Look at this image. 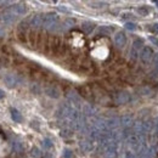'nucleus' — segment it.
Returning a JSON list of instances; mask_svg holds the SVG:
<instances>
[{
	"instance_id": "nucleus-37",
	"label": "nucleus",
	"mask_w": 158,
	"mask_h": 158,
	"mask_svg": "<svg viewBox=\"0 0 158 158\" xmlns=\"http://www.w3.org/2000/svg\"><path fill=\"white\" fill-rule=\"evenodd\" d=\"M4 96H5V93H4V91H2V90H1V89H0V100L2 99V98H4Z\"/></svg>"
},
{
	"instance_id": "nucleus-38",
	"label": "nucleus",
	"mask_w": 158,
	"mask_h": 158,
	"mask_svg": "<svg viewBox=\"0 0 158 158\" xmlns=\"http://www.w3.org/2000/svg\"><path fill=\"white\" fill-rule=\"evenodd\" d=\"M151 40H153V43H156V44H158V40H156V39H152V38H151Z\"/></svg>"
},
{
	"instance_id": "nucleus-10",
	"label": "nucleus",
	"mask_w": 158,
	"mask_h": 158,
	"mask_svg": "<svg viewBox=\"0 0 158 158\" xmlns=\"http://www.w3.org/2000/svg\"><path fill=\"white\" fill-rule=\"evenodd\" d=\"M113 40H114V45L117 48L123 49L125 46V44H127V35H125L124 32H118V33H116Z\"/></svg>"
},
{
	"instance_id": "nucleus-13",
	"label": "nucleus",
	"mask_w": 158,
	"mask_h": 158,
	"mask_svg": "<svg viewBox=\"0 0 158 158\" xmlns=\"http://www.w3.org/2000/svg\"><path fill=\"white\" fill-rule=\"evenodd\" d=\"M80 29L83 31L84 34H90V33L95 29V23H93V22H90V21H85V22L81 23Z\"/></svg>"
},
{
	"instance_id": "nucleus-9",
	"label": "nucleus",
	"mask_w": 158,
	"mask_h": 158,
	"mask_svg": "<svg viewBox=\"0 0 158 158\" xmlns=\"http://www.w3.org/2000/svg\"><path fill=\"white\" fill-rule=\"evenodd\" d=\"M16 16H21V15H26L27 11H28V7L24 2H19V4H15L14 6H11L10 9Z\"/></svg>"
},
{
	"instance_id": "nucleus-4",
	"label": "nucleus",
	"mask_w": 158,
	"mask_h": 158,
	"mask_svg": "<svg viewBox=\"0 0 158 158\" xmlns=\"http://www.w3.org/2000/svg\"><path fill=\"white\" fill-rule=\"evenodd\" d=\"M142 45H143V40L142 39H135L133 41V46L130 50V60L135 61L140 56V51L142 50Z\"/></svg>"
},
{
	"instance_id": "nucleus-39",
	"label": "nucleus",
	"mask_w": 158,
	"mask_h": 158,
	"mask_svg": "<svg viewBox=\"0 0 158 158\" xmlns=\"http://www.w3.org/2000/svg\"><path fill=\"white\" fill-rule=\"evenodd\" d=\"M155 4H156V6H157V9H158V1H156V2H155Z\"/></svg>"
},
{
	"instance_id": "nucleus-1",
	"label": "nucleus",
	"mask_w": 158,
	"mask_h": 158,
	"mask_svg": "<svg viewBox=\"0 0 158 158\" xmlns=\"http://www.w3.org/2000/svg\"><path fill=\"white\" fill-rule=\"evenodd\" d=\"M43 27L45 29H49V31H57V29H60L61 26L59 24V16L55 12H49V14L44 15Z\"/></svg>"
},
{
	"instance_id": "nucleus-35",
	"label": "nucleus",
	"mask_w": 158,
	"mask_h": 158,
	"mask_svg": "<svg viewBox=\"0 0 158 158\" xmlns=\"http://www.w3.org/2000/svg\"><path fill=\"white\" fill-rule=\"evenodd\" d=\"M5 35V31H4V28L0 26V38H2Z\"/></svg>"
},
{
	"instance_id": "nucleus-24",
	"label": "nucleus",
	"mask_w": 158,
	"mask_h": 158,
	"mask_svg": "<svg viewBox=\"0 0 158 158\" xmlns=\"http://www.w3.org/2000/svg\"><path fill=\"white\" fill-rule=\"evenodd\" d=\"M72 135H73V129L72 128L66 127L64 129L61 130V136H63V138H71Z\"/></svg>"
},
{
	"instance_id": "nucleus-5",
	"label": "nucleus",
	"mask_w": 158,
	"mask_h": 158,
	"mask_svg": "<svg viewBox=\"0 0 158 158\" xmlns=\"http://www.w3.org/2000/svg\"><path fill=\"white\" fill-rule=\"evenodd\" d=\"M16 17H17V16H16L10 9L0 12V22H2V23H5V24H12V23L16 21Z\"/></svg>"
},
{
	"instance_id": "nucleus-23",
	"label": "nucleus",
	"mask_w": 158,
	"mask_h": 158,
	"mask_svg": "<svg viewBox=\"0 0 158 158\" xmlns=\"http://www.w3.org/2000/svg\"><path fill=\"white\" fill-rule=\"evenodd\" d=\"M41 146H43V148L45 150V151H49V150H51L52 147H54V143H52V141L50 140V139H44L43 140V142H41Z\"/></svg>"
},
{
	"instance_id": "nucleus-20",
	"label": "nucleus",
	"mask_w": 158,
	"mask_h": 158,
	"mask_svg": "<svg viewBox=\"0 0 158 158\" xmlns=\"http://www.w3.org/2000/svg\"><path fill=\"white\" fill-rule=\"evenodd\" d=\"M153 66H155V68H153V72L151 73L152 76V79H156L158 78V54H156L155 56H153Z\"/></svg>"
},
{
	"instance_id": "nucleus-41",
	"label": "nucleus",
	"mask_w": 158,
	"mask_h": 158,
	"mask_svg": "<svg viewBox=\"0 0 158 158\" xmlns=\"http://www.w3.org/2000/svg\"><path fill=\"white\" fill-rule=\"evenodd\" d=\"M157 158H158V156H157Z\"/></svg>"
},
{
	"instance_id": "nucleus-29",
	"label": "nucleus",
	"mask_w": 158,
	"mask_h": 158,
	"mask_svg": "<svg viewBox=\"0 0 158 158\" xmlns=\"http://www.w3.org/2000/svg\"><path fill=\"white\" fill-rule=\"evenodd\" d=\"M62 157L63 158H72L73 157V152H72V150H69V148H64V150H63V152H62Z\"/></svg>"
},
{
	"instance_id": "nucleus-25",
	"label": "nucleus",
	"mask_w": 158,
	"mask_h": 158,
	"mask_svg": "<svg viewBox=\"0 0 158 158\" xmlns=\"http://www.w3.org/2000/svg\"><path fill=\"white\" fill-rule=\"evenodd\" d=\"M124 158H138V155L133 150H125L124 151Z\"/></svg>"
},
{
	"instance_id": "nucleus-33",
	"label": "nucleus",
	"mask_w": 158,
	"mask_h": 158,
	"mask_svg": "<svg viewBox=\"0 0 158 158\" xmlns=\"http://www.w3.org/2000/svg\"><path fill=\"white\" fill-rule=\"evenodd\" d=\"M134 15L131 14V12H124V14H122V20H127V19H131Z\"/></svg>"
},
{
	"instance_id": "nucleus-11",
	"label": "nucleus",
	"mask_w": 158,
	"mask_h": 158,
	"mask_svg": "<svg viewBox=\"0 0 158 158\" xmlns=\"http://www.w3.org/2000/svg\"><path fill=\"white\" fill-rule=\"evenodd\" d=\"M45 94L49 96V98H52V99H59L60 96H61V93H60V90L57 89V86H55V85H48L46 88H45Z\"/></svg>"
},
{
	"instance_id": "nucleus-6",
	"label": "nucleus",
	"mask_w": 158,
	"mask_h": 158,
	"mask_svg": "<svg viewBox=\"0 0 158 158\" xmlns=\"http://www.w3.org/2000/svg\"><path fill=\"white\" fill-rule=\"evenodd\" d=\"M66 98L68 100V102L69 103H72L73 106H80V96H79V94L77 91H74V90H72V89H69V90H67L66 91Z\"/></svg>"
},
{
	"instance_id": "nucleus-21",
	"label": "nucleus",
	"mask_w": 158,
	"mask_h": 158,
	"mask_svg": "<svg viewBox=\"0 0 158 158\" xmlns=\"http://www.w3.org/2000/svg\"><path fill=\"white\" fill-rule=\"evenodd\" d=\"M112 32H113V28L108 27V26H102L99 28V34L101 35H110Z\"/></svg>"
},
{
	"instance_id": "nucleus-31",
	"label": "nucleus",
	"mask_w": 158,
	"mask_h": 158,
	"mask_svg": "<svg viewBox=\"0 0 158 158\" xmlns=\"http://www.w3.org/2000/svg\"><path fill=\"white\" fill-rule=\"evenodd\" d=\"M90 5H91L93 7H102V6L106 5V2H103V1H91Z\"/></svg>"
},
{
	"instance_id": "nucleus-40",
	"label": "nucleus",
	"mask_w": 158,
	"mask_h": 158,
	"mask_svg": "<svg viewBox=\"0 0 158 158\" xmlns=\"http://www.w3.org/2000/svg\"><path fill=\"white\" fill-rule=\"evenodd\" d=\"M157 88H158V83H157Z\"/></svg>"
},
{
	"instance_id": "nucleus-18",
	"label": "nucleus",
	"mask_w": 158,
	"mask_h": 158,
	"mask_svg": "<svg viewBox=\"0 0 158 158\" xmlns=\"http://www.w3.org/2000/svg\"><path fill=\"white\" fill-rule=\"evenodd\" d=\"M37 40H38V34H37V32H35V31H31V32L28 33V41H29V44H31L33 48L37 46Z\"/></svg>"
},
{
	"instance_id": "nucleus-22",
	"label": "nucleus",
	"mask_w": 158,
	"mask_h": 158,
	"mask_svg": "<svg viewBox=\"0 0 158 158\" xmlns=\"http://www.w3.org/2000/svg\"><path fill=\"white\" fill-rule=\"evenodd\" d=\"M83 114L85 117L88 116H93L94 114V107L91 105H84L83 106Z\"/></svg>"
},
{
	"instance_id": "nucleus-17",
	"label": "nucleus",
	"mask_w": 158,
	"mask_h": 158,
	"mask_svg": "<svg viewBox=\"0 0 158 158\" xmlns=\"http://www.w3.org/2000/svg\"><path fill=\"white\" fill-rule=\"evenodd\" d=\"M10 113H11V118H12L14 122H16V123H21V122H22V114L20 113L19 110L11 108V110H10Z\"/></svg>"
},
{
	"instance_id": "nucleus-28",
	"label": "nucleus",
	"mask_w": 158,
	"mask_h": 158,
	"mask_svg": "<svg viewBox=\"0 0 158 158\" xmlns=\"http://www.w3.org/2000/svg\"><path fill=\"white\" fill-rule=\"evenodd\" d=\"M31 155H32V157H34V158L41 157V152H40V150L38 147H33L32 151H31Z\"/></svg>"
},
{
	"instance_id": "nucleus-30",
	"label": "nucleus",
	"mask_w": 158,
	"mask_h": 158,
	"mask_svg": "<svg viewBox=\"0 0 158 158\" xmlns=\"http://www.w3.org/2000/svg\"><path fill=\"white\" fill-rule=\"evenodd\" d=\"M125 28H127L128 31L134 32V31L136 29V24H135L134 22H127V23H125Z\"/></svg>"
},
{
	"instance_id": "nucleus-3",
	"label": "nucleus",
	"mask_w": 158,
	"mask_h": 158,
	"mask_svg": "<svg viewBox=\"0 0 158 158\" xmlns=\"http://www.w3.org/2000/svg\"><path fill=\"white\" fill-rule=\"evenodd\" d=\"M4 81L6 84V86L9 88H16L17 85H20L23 83V78L19 74H14V73H9L4 77Z\"/></svg>"
},
{
	"instance_id": "nucleus-8",
	"label": "nucleus",
	"mask_w": 158,
	"mask_h": 158,
	"mask_svg": "<svg viewBox=\"0 0 158 158\" xmlns=\"http://www.w3.org/2000/svg\"><path fill=\"white\" fill-rule=\"evenodd\" d=\"M155 55H153V50L151 46H143L142 50L140 51V60L143 63H147L150 60H152Z\"/></svg>"
},
{
	"instance_id": "nucleus-27",
	"label": "nucleus",
	"mask_w": 158,
	"mask_h": 158,
	"mask_svg": "<svg viewBox=\"0 0 158 158\" xmlns=\"http://www.w3.org/2000/svg\"><path fill=\"white\" fill-rule=\"evenodd\" d=\"M138 12L141 15V16H147V15L150 14V9L146 7V6H142V7H139Z\"/></svg>"
},
{
	"instance_id": "nucleus-7",
	"label": "nucleus",
	"mask_w": 158,
	"mask_h": 158,
	"mask_svg": "<svg viewBox=\"0 0 158 158\" xmlns=\"http://www.w3.org/2000/svg\"><path fill=\"white\" fill-rule=\"evenodd\" d=\"M114 101L117 105H124V103H128L130 101V94L128 91H124V90H120L117 91L116 95H114Z\"/></svg>"
},
{
	"instance_id": "nucleus-14",
	"label": "nucleus",
	"mask_w": 158,
	"mask_h": 158,
	"mask_svg": "<svg viewBox=\"0 0 158 158\" xmlns=\"http://www.w3.org/2000/svg\"><path fill=\"white\" fill-rule=\"evenodd\" d=\"M119 120H120V125L123 127L124 130H128V129H130L133 127V118H131V116H123Z\"/></svg>"
},
{
	"instance_id": "nucleus-16",
	"label": "nucleus",
	"mask_w": 158,
	"mask_h": 158,
	"mask_svg": "<svg viewBox=\"0 0 158 158\" xmlns=\"http://www.w3.org/2000/svg\"><path fill=\"white\" fill-rule=\"evenodd\" d=\"M79 147H80V150L83 151V152H90L91 150H93V141L91 140H84V141H80V143H79Z\"/></svg>"
},
{
	"instance_id": "nucleus-19",
	"label": "nucleus",
	"mask_w": 158,
	"mask_h": 158,
	"mask_svg": "<svg viewBox=\"0 0 158 158\" xmlns=\"http://www.w3.org/2000/svg\"><path fill=\"white\" fill-rule=\"evenodd\" d=\"M12 147H14V151L17 152V153H22L24 151V145L21 140H16L12 142Z\"/></svg>"
},
{
	"instance_id": "nucleus-36",
	"label": "nucleus",
	"mask_w": 158,
	"mask_h": 158,
	"mask_svg": "<svg viewBox=\"0 0 158 158\" xmlns=\"http://www.w3.org/2000/svg\"><path fill=\"white\" fill-rule=\"evenodd\" d=\"M44 158H55V157H54V156H52L51 153H49V152H48V153H45Z\"/></svg>"
},
{
	"instance_id": "nucleus-12",
	"label": "nucleus",
	"mask_w": 158,
	"mask_h": 158,
	"mask_svg": "<svg viewBox=\"0 0 158 158\" xmlns=\"http://www.w3.org/2000/svg\"><path fill=\"white\" fill-rule=\"evenodd\" d=\"M43 22H44V15H34L32 16V19L29 21V26L33 27V28H39L43 26Z\"/></svg>"
},
{
	"instance_id": "nucleus-32",
	"label": "nucleus",
	"mask_w": 158,
	"mask_h": 158,
	"mask_svg": "<svg viewBox=\"0 0 158 158\" xmlns=\"http://www.w3.org/2000/svg\"><path fill=\"white\" fill-rule=\"evenodd\" d=\"M150 31H151L153 34H157L158 35V23H153V24H151Z\"/></svg>"
},
{
	"instance_id": "nucleus-26",
	"label": "nucleus",
	"mask_w": 158,
	"mask_h": 158,
	"mask_svg": "<svg viewBox=\"0 0 158 158\" xmlns=\"http://www.w3.org/2000/svg\"><path fill=\"white\" fill-rule=\"evenodd\" d=\"M17 38H19L20 41H22V43H27V41H28L27 34H26V32H23V31H19V33H17Z\"/></svg>"
},
{
	"instance_id": "nucleus-34",
	"label": "nucleus",
	"mask_w": 158,
	"mask_h": 158,
	"mask_svg": "<svg viewBox=\"0 0 158 158\" xmlns=\"http://www.w3.org/2000/svg\"><path fill=\"white\" fill-rule=\"evenodd\" d=\"M59 10L60 11H62V12H66V14H69V12H71L67 7H63V6H59Z\"/></svg>"
},
{
	"instance_id": "nucleus-2",
	"label": "nucleus",
	"mask_w": 158,
	"mask_h": 158,
	"mask_svg": "<svg viewBox=\"0 0 158 158\" xmlns=\"http://www.w3.org/2000/svg\"><path fill=\"white\" fill-rule=\"evenodd\" d=\"M62 48H63V43H62L61 38L57 35H51L50 37V51L52 52V55L57 56L61 52Z\"/></svg>"
},
{
	"instance_id": "nucleus-15",
	"label": "nucleus",
	"mask_w": 158,
	"mask_h": 158,
	"mask_svg": "<svg viewBox=\"0 0 158 158\" xmlns=\"http://www.w3.org/2000/svg\"><path fill=\"white\" fill-rule=\"evenodd\" d=\"M74 24H76V20H73V19H66V20L61 23V28L60 29L63 31V32H67V31L72 29L74 27Z\"/></svg>"
}]
</instances>
